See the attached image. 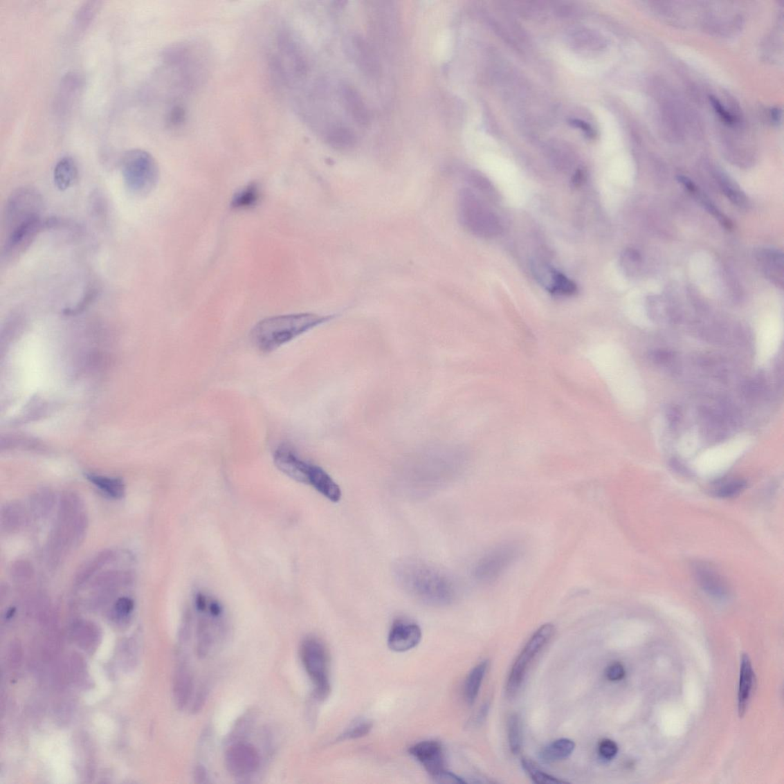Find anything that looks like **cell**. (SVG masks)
<instances>
[{"label":"cell","mask_w":784,"mask_h":784,"mask_svg":"<svg viewBox=\"0 0 784 784\" xmlns=\"http://www.w3.org/2000/svg\"><path fill=\"white\" fill-rule=\"evenodd\" d=\"M757 262L765 277L776 286L783 289L784 284V259L781 250L774 248H760L756 254Z\"/></svg>","instance_id":"cell-16"},{"label":"cell","mask_w":784,"mask_h":784,"mask_svg":"<svg viewBox=\"0 0 784 784\" xmlns=\"http://www.w3.org/2000/svg\"><path fill=\"white\" fill-rule=\"evenodd\" d=\"M409 752L435 781H437L447 772L442 746L436 740H423L415 744L410 748Z\"/></svg>","instance_id":"cell-13"},{"label":"cell","mask_w":784,"mask_h":784,"mask_svg":"<svg viewBox=\"0 0 784 784\" xmlns=\"http://www.w3.org/2000/svg\"><path fill=\"white\" fill-rule=\"evenodd\" d=\"M52 224L53 222L44 221L42 217L24 222L12 228L6 235V239L2 253L3 261L6 263L16 261L26 249L30 248L43 228Z\"/></svg>","instance_id":"cell-10"},{"label":"cell","mask_w":784,"mask_h":784,"mask_svg":"<svg viewBox=\"0 0 784 784\" xmlns=\"http://www.w3.org/2000/svg\"><path fill=\"white\" fill-rule=\"evenodd\" d=\"M771 116L775 123H778L781 119V111L778 109H774L771 111Z\"/></svg>","instance_id":"cell-45"},{"label":"cell","mask_w":784,"mask_h":784,"mask_svg":"<svg viewBox=\"0 0 784 784\" xmlns=\"http://www.w3.org/2000/svg\"><path fill=\"white\" fill-rule=\"evenodd\" d=\"M87 478L91 483L113 499H120L123 498L125 493L123 481L118 478L100 476V475L95 474H88Z\"/></svg>","instance_id":"cell-25"},{"label":"cell","mask_w":784,"mask_h":784,"mask_svg":"<svg viewBox=\"0 0 784 784\" xmlns=\"http://www.w3.org/2000/svg\"><path fill=\"white\" fill-rule=\"evenodd\" d=\"M570 42L573 47L581 51H593L598 48V37L594 32L587 30H577L570 35Z\"/></svg>","instance_id":"cell-28"},{"label":"cell","mask_w":784,"mask_h":784,"mask_svg":"<svg viewBox=\"0 0 784 784\" xmlns=\"http://www.w3.org/2000/svg\"><path fill=\"white\" fill-rule=\"evenodd\" d=\"M642 257L635 249L623 251L621 257V264L623 271L630 276H634L641 268Z\"/></svg>","instance_id":"cell-34"},{"label":"cell","mask_w":784,"mask_h":784,"mask_svg":"<svg viewBox=\"0 0 784 784\" xmlns=\"http://www.w3.org/2000/svg\"><path fill=\"white\" fill-rule=\"evenodd\" d=\"M308 484L311 485L330 501L339 502L342 498V492L339 485L325 470L318 466L311 464Z\"/></svg>","instance_id":"cell-19"},{"label":"cell","mask_w":784,"mask_h":784,"mask_svg":"<svg viewBox=\"0 0 784 784\" xmlns=\"http://www.w3.org/2000/svg\"><path fill=\"white\" fill-rule=\"evenodd\" d=\"M260 189L257 183H250L237 191L231 203L235 210H248L257 205L260 199Z\"/></svg>","instance_id":"cell-26"},{"label":"cell","mask_w":784,"mask_h":784,"mask_svg":"<svg viewBox=\"0 0 784 784\" xmlns=\"http://www.w3.org/2000/svg\"><path fill=\"white\" fill-rule=\"evenodd\" d=\"M690 194H692L702 206L716 219L722 226L725 228L731 229L732 228V222L731 220L718 210V208L712 203V201L701 192L699 189L696 188Z\"/></svg>","instance_id":"cell-33"},{"label":"cell","mask_w":784,"mask_h":784,"mask_svg":"<svg viewBox=\"0 0 784 784\" xmlns=\"http://www.w3.org/2000/svg\"><path fill=\"white\" fill-rule=\"evenodd\" d=\"M584 181H585L584 172H582L581 170H578L576 172V174H574V176L572 179L573 185L574 186L578 187V186L581 185L582 183H584Z\"/></svg>","instance_id":"cell-44"},{"label":"cell","mask_w":784,"mask_h":784,"mask_svg":"<svg viewBox=\"0 0 784 784\" xmlns=\"http://www.w3.org/2000/svg\"><path fill=\"white\" fill-rule=\"evenodd\" d=\"M522 765L525 771L529 775L531 779L538 784L563 783L566 781L559 780L555 776L546 774L540 767L530 759L523 758Z\"/></svg>","instance_id":"cell-30"},{"label":"cell","mask_w":784,"mask_h":784,"mask_svg":"<svg viewBox=\"0 0 784 784\" xmlns=\"http://www.w3.org/2000/svg\"><path fill=\"white\" fill-rule=\"evenodd\" d=\"M329 320L328 316L313 313L272 316L257 323L250 331V340L259 352L270 354Z\"/></svg>","instance_id":"cell-2"},{"label":"cell","mask_w":784,"mask_h":784,"mask_svg":"<svg viewBox=\"0 0 784 784\" xmlns=\"http://www.w3.org/2000/svg\"><path fill=\"white\" fill-rule=\"evenodd\" d=\"M612 349L611 354L613 356L610 355L612 361H610L607 373L615 392L623 399L624 405L635 410L642 408L645 400L644 391L635 367L623 352Z\"/></svg>","instance_id":"cell-5"},{"label":"cell","mask_w":784,"mask_h":784,"mask_svg":"<svg viewBox=\"0 0 784 784\" xmlns=\"http://www.w3.org/2000/svg\"><path fill=\"white\" fill-rule=\"evenodd\" d=\"M300 657L305 670L320 699H325L330 692L329 657L326 647L319 639L310 637L301 645Z\"/></svg>","instance_id":"cell-6"},{"label":"cell","mask_w":784,"mask_h":784,"mask_svg":"<svg viewBox=\"0 0 784 784\" xmlns=\"http://www.w3.org/2000/svg\"><path fill=\"white\" fill-rule=\"evenodd\" d=\"M345 50L362 73L369 76L379 73V62L373 48L363 35L350 33L345 40Z\"/></svg>","instance_id":"cell-11"},{"label":"cell","mask_w":784,"mask_h":784,"mask_svg":"<svg viewBox=\"0 0 784 784\" xmlns=\"http://www.w3.org/2000/svg\"><path fill=\"white\" fill-rule=\"evenodd\" d=\"M745 486L746 484L742 480H731L715 486V490L712 492L718 498H731L742 493Z\"/></svg>","instance_id":"cell-36"},{"label":"cell","mask_w":784,"mask_h":784,"mask_svg":"<svg viewBox=\"0 0 784 784\" xmlns=\"http://www.w3.org/2000/svg\"><path fill=\"white\" fill-rule=\"evenodd\" d=\"M134 608V601L128 598H121L115 603V613L120 617L131 614Z\"/></svg>","instance_id":"cell-42"},{"label":"cell","mask_w":784,"mask_h":784,"mask_svg":"<svg viewBox=\"0 0 784 784\" xmlns=\"http://www.w3.org/2000/svg\"><path fill=\"white\" fill-rule=\"evenodd\" d=\"M78 175L75 161L69 156L63 157L57 163L54 170V181L57 188L64 191L73 185Z\"/></svg>","instance_id":"cell-21"},{"label":"cell","mask_w":784,"mask_h":784,"mask_svg":"<svg viewBox=\"0 0 784 784\" xmlns=\"http://www.w3.org/2000/svg\"><path fill=\"white\" fill-rule=\"evenodd\" d=\"M488 661L482 662L475 666L466 680L464 697L467 703L473 704L476 701L488 668Z\"/></svg>","instance_id":"cell-23"},{"label":"cell","mask_w":784,"mask_h":784,"mask_svg":"<svg viewBox=\"0 0 784 784\" xmlns=\"http://www.w3.org/2000/svg\"><path fill=\"white\" fill-rule=\"evenodd\" d=\"M718 182L724 195L728 197L731 203L740 208L747 206V198L745 194L730 179L721 176L718 178Z\"/></svg>","instance_id":"cell-32"},{"label":"cell","mask_w":784,"mask_h":784,"mask_svg":"<svg viewBox=\"0 0 784 784\" xmlns=\"http://www.w3.org/2000/svg\"><path fill=\"white\" fill-rule=\"evenodd\" d=\"M100 2H88L79 9L75 17V25L78 28L85 30L91 24L100 8Z\"/></svg>","instance_id":"cell-35"},{"label":"cell","mask_w":784,"mask_h":784,"mask_svg":"<svg viewBox=\"0 0 784 784\" xmlns=\"http://www.w3.org/2000/svg\"><path fill=\"white\" fill-rule=\"evenodd\" d=\"M457 208L460 223L471 234L489 239L502 232L498 217L471 189L459 192Z\"/></svg>","instance_id":"cell-4"},{"label":"cell","mask_w":784,"mask_h":784,"mask_svg":"<svg viewBox=\"0 0 784 784\" xmlns=\"http://www.w3.org/2000/svg\"><path fill=\"white\" fill-rule=\"evenodd\" d=\"M575 748L573 740L562 738L545 747L540 752V758L545 763L563 760L570 756Z\"/></svg>","instance_id":"cell-22"},{"label":"cell","mask_w":784,"mask_h":784,"mask_svg":"<svg viewBox=\"0 0 784 784\" xmlns=\"http://www.w3.org/2000/svg\"><path fill=\"white\" fill-rule=\"evenodd\" d=\"M549 292L570 296L577 292V286L562 273L553 270Z\"/></svg>","instance_id":"cell-31"},{"label":"cell","mask_w":784,"mask_h":784,"mask_svg":"<svg viewBox=\"0 0 784 784\" xmlns=\"http://www.w3.org/2000/svg\"><path fill=\"white\" fill-rule=\"evenodd\" d=\"M508 738L511 751L520 754L522 745L521 719L517 714H512L508 719Z\"/></svg>","instance_id":"cell-27"},{"label":"cell","mask_w":784,"mask_h":784,"mask_svg":"<svg viewBox=\"0 0 784 784\" xmlns=\"http://www.w3.org/2000/svg\"><path fill=\"white\" fill-rule=\"evenodd\" d=\"M372 729V723L370 721H358L349 726V728L345 731L338 740H347L363 738L371 731Z\"/></svg>","instance_id":"cell-37"},{"label":"cell","mask_w":784,"mask_h":784,"mask_svg":"<svg viewBox=\"0 0 784 784\" xmlns=\"http://www.w3.org/2000/svg\"><path fill=\"white\" fill-rule=\"evenodd\" d=\"M274 462L277 468L287 477L299 483L308 484L311 464L300 458L291 446L280 445L275 451Z\"/></svg>","instance_id":"cell-14"},{"label":"cell","mask_w":784,"mask_h":784,"mask_svg":"<svg viewBox=\"0 0 784 784\" xmlns=\"http://www.w3.org/2000/svg\"><path fill=\"white\" fill-rule=\"evenodd\" d=\"M709 100L712 107H713L715 112L718 114L719 118H720L725 124L732 125L736 123V118L724 109V106H722L721 102H719L716 98L711 96Z\"/></svg>","instance_id":"cell-41"},{"label":"cell","mask_w":784,"mask_h":784,"mask_svg":"<svg viewBox=\"0 0 784 784\" xmlns=\"http://www.w3.org/2000/svg\"><path fill=\"white\" fill-rule=\"evenodd\" d=\"M521 552L520 545L516 543L495 546L479 560L474 567V577L482 583H492L516 562Z\"/></svg>","instance_id":"cell-9"},{"label":"cell","mask_w":784,"mask_h":784,"mask_svg":"<svg viewBox=\"0 0 784 784\" xmlns=\"http://www.w3.org/2000/svg\"><path fill=\"white\" fill-rule=\"evenodd\" d=\"M121 172L129 193L143 197L152 192L160 178V170L154 157L146 150L134 149L122 158Z\"/></svg>","instance_id":"cell-3"},{"label":"cell","mask_w":784,"mask_h":784,"mask_svg":"<svg viewBox=\"0 0 784 784\" xmlns=\"http://www.w3.org/2000/svg\"><path fill=\"white\" fill-rule=\"evenodd\" d=\"M329 145L335 149L346 150L355 147L356 136L349 127L334 126L329 129L327 135Z\"/></svg>","instance_id":"cell-24"},{"label":"cell","mask_w":784,"mask_h":784,"mask_svg":"<svg viewBox=\"0 0 784 784\" xmlns=\"http://www.w3.org/2000/svg\"><path fill=\"white\" fill-rule=\"evenodd\" d=\"M698 583L704 592L717 599H727L729 589L720 574L706 564H698L695 567Z\"/></svg>","instance_id":"cell-18"},{"label":"cell","mask_w":784,"mask_h":784,"mask_svg":"<svg viewBox=\"0 0 784 784\" xmlns=\"http://www.w3.org/2000/svg\"><path fill=\"white\" fill-rule=\"evenodd\" d=\"M421 637V630L418 624L398 620L394 622L388 635V645L392 651L406 652L418 646Z\"/></svg>","instance_id":"cell-15"},{"label":"cell","mask_w":784,"mask_h":784,"mask_svg":"<svg viewBox=\"0 0 784 784\" xmlns=\"http://www.w3.org/2000/svg\"><path fill=\"white\" fill-rule=\"evenodd\" d=\"M756 679L751 666L749 657L744 654L740 661V683L738 691V712L740 718L743 717L748 702L754 692Z\"/></svg>","instance_id":"cell-20"},{"label":"cell","mask_w":784,"mask_h":784,"mask_svg":"<svg viewBox=\"0 0 784 784\" xmlns=\"http://www.w3.org/2000/svg\"><path fill=\"white\" fill-rule=\"evenodd\" d=\"M599 752L603 759L612 760L618 753V746L612 740L603 739L599 745Z\"/></svg>","instance_id":"cell-40"},{"label":"cell","mask_w":784,"mask_h":784,"mask_svg":"<svg viewBox=\"0 0 784 784\" xmlns=\"http://www.w3.org/2000/svg\"><path fill=\"white\" fill-rule=\"evenodd\" d=\"M23 511L19 507L12 505L6 507L3 514V525H5L7 529L14 530L19 527L23 522Z\"/></svg>","instance_id":"cell-38"},{"label":"cell","mask_w":784,"mask_h":784,"mask_svg":"<svg viewBox=\"0 0 784 784\" xmlns=\"http://www.w3.org/2000/svg\"><path fill=\"white\" fill-rule=\"evenodd\" d=\"M192 679L191 674L185 670L179 672L175 685V693L179 706H185L192 694Z\"/></svg>","instance_id":"cell-29"},{"label":"cell","mask_w":784,"mask_h":784,"mask_svg":"<svg viewBox=\"0 0 784 784\" xmlns=\"http://www.w3.org/2000/svg\"><path fill=\"white\" fill-rule=\"evenodd\" d=\"M554 634L555 627L551 623H546L538 628L529 639L511 668L507 684V693L509 696L513 697L519 692L532 661L549 642Z\"/></svg>","instance_id":"cell-7"},{"label":"cell","mask_w":784,"mask_h":784,"mask_svg":"<svg viewBox=\"0 0 784 784\" xmlns=\"http://www.w3.org/2000/svg\"><path fill=\"white\" fill-rule=\"evenodd\" d=\"M43 200L40 194L32 188H21L12 193L6 201L4 229L7 233L23 223L42 217Z\"/></svg>","instance_id":"cell-8"},{"label":"cell","mask_w":784,"mask_h":784,"mask_svg":"<svg viewBox=\"0 0 784 784\" xmlns=\"http://www.w3.org/2000/svg\"><path fill=\"white\" fill-rule=\"evenodd\" d=\"M395 574L403 590L429 605H448L456 599L457 587L449 575L421 560H401Z\"/></svg>","instance_id":"cell-1"},{"label":"cell","mask_w":784,"mask_h":784,"mask_svg":"<svg viewBox=\"0 0 784 784\" xmlns=\"http://www.w3.org/2000/svg\"><path fill=\"white\" fill-rule=\"evenodd\" d=\"M340 93L345 109L351 118L359 126H368L370 124V113L361 93L349 84H343Z\"/></svg>","instance_id":"cell-17"},{"label":"cell","mask_w":784,"mask_h":784,"mask_svg":"<svg viewBox=\"0 0 784 784\" xmlns=\"http://www.w3.org/2000/svg\"><path fill=\"white\" fill-rule=\"evenodd\" d=\"M625 675L623 666L618 662L611 664L606 671L607 678L611 682L621 681L624 678Z\"/></svg>","instance_id":"cell-43"},{"label":"cell","mask_w":784,"mask_h":784,"mask_svg":"<svg viewBox=\"0 0 784 784\" xmlns=\"http://www.w3.org/2000/svg\"><path fill=\"white\" fill-rule=\"evenodd\" d=\"M226 765L230 774L243 778L257 771L260 766V756L253 745L237 743L228 748L226 754Z\"/></svg>","instance_id":"cell-12"},{"label":"cell","mask_w":784,"mask_h":784,"mask_svg":"<svg viewBox=\"0 0 784 784\" xmlns=\"http://www.w3.org/2000/svg\"><path fill=\"white\" fill-rule=\"evenodd\" d=\"M469 181L475 188L483 192L484 195L492 199H495V190H494L493 186L485 177L477 174V172H472L469 176Z\"/></svg>","instance_id":"cell-39"}]
</instances>
